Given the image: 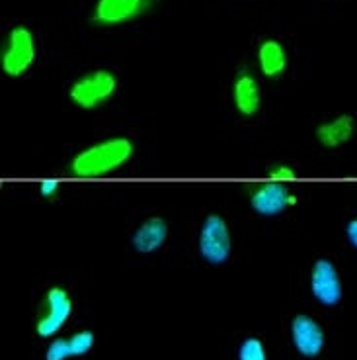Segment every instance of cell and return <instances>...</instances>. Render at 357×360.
<instances>
[{"label": "cell", "mask_w": 357, "mask_h": 360, "mask_svg": "<svg viewBox=\"0 0 357 360\" xmlns=\"http://www.w3.org/2000/svg\"><path fill=\"white\" fill-rule=\"evenodd\" d=\"M133 141L127 137H112L106 141H100L86 147L84 151L72 159L71 171L74 176L94 179L104 176L107 172L116 171L121 165H126L133 155Z\"/></svg>", "instance_id": "1"}, {"label": "cell", "mask_w": 357, "mask_h": 360, "mask_svg": "<svg viewBox=\"0 0 357 360\" xmlns=\"http://www.w3.org/2000/svg\"><path fill=\"white\" fill-rule=\"evenodd\" d=\"M117 89L116 75L106 69H96L86 75H82L81 79L72 82L71 96L72 104L82 110L98 108L100 104H104L107 98L114 96Z\"/></svg>", "instance_id": "2"}, {"label": "cell", "mask_w": 357, "mask_h": 360, "mask_svg": "<svg viewBox=\"0 0 357 360\" xmlns=\"http://www.w3.org/2000/svg\"><path fill=\"white\" fill-rule=\"evenodd\" d=\"M36 61V37L26 26H14L8 32L2 49V71L12 79H18L29 71Z\"/></svg>", "instance_id": "3"}, {"label": "cell", "mask_w": 357, "mask_h": 360, "mask_svg": "<svg viewBox=\"0 0 357 360\" xmlns=\"http://www.w3.org/2000/svg\"><path fill=\"white\" fill-rule=\"evenodd\" d=\"M232 251V239L229 225L221 216H207L199 231V252L211 264H223L229 261Z\"/></svg>", "instance_id": "4"}, {"label": "cell", "mask_w": 357, "mask_h": 360, "mask_svg": "<svg viewBox=\"0 0 357 360\" xmlns=\"http://www.w3.org/2000/svg\"><path fill=\"white\" fill-rule=\"evenodd\" d=\"M43 306L45 311L37 319L36 325V331L41 339L55 335L67 323V319L72 314V300L67 290L61 288V286H53L47 292Z\"/></svg>", "instance_id": "5"}, {"label": "cell", "mask_w": 357, "mask_h": 360, "mask_svg": "<svg viewBox=\"0 0 357 360\" xmlns=\"http://www.w3.org/2000/svg\"><path fill=\"white\" fill-rule=\"evenodd\" d=\"M152 0H98L92 14L96 26H119L139 18L151 8Z\"/></svg>", "instance_id": "6"}, {"label": "cell", "mask_w": 357, "mask_h": 360, "mask_svg": "<svg viewBox=\"0 0 357 360\" xmlns=\"http://www.w3.org/2000/svg\"><path fill=\"white\" fill-rule=\"evenodd\" d=\"M311 290L313 296L322 306H336L342 300V282H339L336 264L328 259H318L311 272Z\"/></svg>", "instance_id": "7"}, {"label": "cell", "mask_w": 357, "mask_h": 360, "mask_svg": "<svg viewBox=\"0 0 357 360\" xmlns=\"http://www.w3.org/2000/svg\"><path fill=\"white\" fill-rule=\"evenodd\" d=\"M291 335L295 349L307 359H316L324 349V331L311 315H297L291 323Z\"/></svg>", "instance_id": "8"}, {"label": "cell", "mask_w": 357, "mask_h": 360, "mask_svg": "<svg viewBox=\"0 0 357 360\" xmlns=\"http://www.w3.org/2000/svg\"><path fill=\"white\" fill-rule=\"evenodd\" d=\"M250 204L254 212H258L260 216H279L281 212H285L289 204H297V198L289 194V190L279 184V182H268L258 190L252 192Z\"/></svg>", "instance_id": "9"}, {"label": "cell", "mask_w": 357, "mask_h": 360, "mask_svg": "<svg viewBox=\"0 0 357 360\" xmlns=\"http://www.w3.org/2000/svg\"><path fill=\"white\" fill-rule=\"evenodd\" d=\"M232 100H234V106L241 112L242 116L250 117L254 114H258L260 102V84L254 79V75L248 71H241L234 77L232 82Z\"/></svg>", "instance_id": "10"}, {"label": "cell", "mask_w": 357, "mask_h": 360, "mask_svg": "<svg viewBox=\"0 0 357 360\" xmlns=\"http://www.w3.org/2000/svg\"><path fill=\"white\" fill-rule=\"evenodd\" d=\"M168 235V224L162 217H149L133 235V247L139 252H154L161 249Z\"/></svg>", "instance_id": "11"}, {"label": "cell", "mask_w": 357, "mask_h": 360, "mask_svg": "<svg viewBox=\"0 0 357 360\" xmlns=\"http://www.w3.org/2000/svg\"><path fill=\"white\" fill-rule=\"evenodd\" d=\"M356 124H353V117L349 114H342L332 122H324L321 126L316 127V139L321 141L324 147H339V145L348 143L353 135Z\"/></svg>", "instance_id": "12"}, {"label": "cell", "mask_w": 357, "mask_h": 360, "mask_svg": "<svg viewBox=\"0 0 357 360\" xmlns=\"http://www.w3.org/2000/svg\"><path fill=\"white\" fill-rule=\"evenodd\" d=\"M258 63L268 79L281 77L287 69V55L283 45L276 39H266L258 47Z\"/></svg>", "instance_id": "13"}, {"label": "cell", "mask_w": 357, "mask_h": 360, "mask_svg": "<svg viewBox=\"0 0 357 360\" xmlns=\"http://www.w3.org/2000/svg\"><path fill=\"white\" fill-rule=\"evenodd\" d=\"M238 360H268L266 359V349L260 339H246L238 349Z\"/></svg>", "instance_id": "14"}, {"label": "cell", "mask_w": 357, "mask_h": 360, "mask_svg": "<svg viewBox=\"0 0 357 360\" xmlns=\"http://www.w3.org/2000/svg\"><path fill=\"white\" fill-rule=\"evenodd\" d=\"M94 345V333L92 331H81V333L72 335L69 339V347H71V356H82L92 349Z\"/></svg>", "instance_id": "15"}, {"label": "cell", "mask_w": 357, "mask_h": 360, "mask_svg": "<svg viewBox=\"0 0 357 360\" xmlns=\"http://www.w3.org/2000/svg\"><path fill=\"white\" fill-rule=\"evenodd\" d=\"M45 359L47 360H67L71 359V347L67 339H55L49 349L45 352Z\"/></svg>", "instance_id": "16"}, {"label": "cell", "mask_w": 357, "mask_h": 360, "mask_svg": "<svg viewBox=\"0 0 357 360\" xmlns=\"http://www.w3.org/2000/svg\"><path fill=\"white\" fill-rule=\"evenodd\" d=\"M269 176H271V179H274V180L293 179L295 171H291V169H287V167H279V169H276V171L269 172Z\"/></svg>", "instance_id": "17"}, {"label": "cell", "mask_w": 357, "mask_h": 360, "mask_svg": "<svg viewBox=\"0 0 357 360\" xmlns=\"http://www.w3.org/2000/svg\"><path fill=\"white\" fill-rule=\"evenodd\" d=\"M346 233H348L349 243L357 249V219H351V221H349L348 227H346Z\"/></svg>", "instance_id": "18"}, {"label": "cell", "mask_w": 357, "mask_h": 360, "mask_svg": "<svg viewBox=\"0 0 357 360\" xmlns=\"http://www.w3.org/2000/svg\"><path fill=\"white\" fill-rule=\"evenodd\" d=\"M55 190H57V182L55 180H45L43 184H41V194H43L45 198H51L55 194Z\"/></svg>", "instance_id": "19"}]
</instances>
